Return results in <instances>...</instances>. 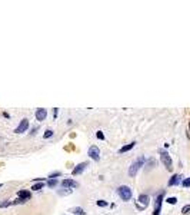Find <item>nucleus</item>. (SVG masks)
I'll return each instance as SVG.
<instances>
[{
	"label": "nucleus",
	"mask_w": 190,
	"mask_h": 215,
	"mask_svg": "<svg viewBox=\"0 0 190 215\" xmlns=\"http://www.w3.org/2000/svg\"><path fill=\"white\" fill-rule=\"evenodd\" d=\"M117 194H119V197H120L123 201H130V198H132V189H130L127 185L119 186V188H117Z\"/></svg>",
	"instance_id": "obj_1"
},
{
	"label": "nucleus",
	"mask_w": 190,
	"mask_h": 215,
	"mask_svg": "<svg viewBox=\"0 0 190 215\" xmlns=\"http://www.w3.org/2000/svg\"><path fill=\"white\" fill-rule=\"evenodd\" d=\"M143 164H145V158H143V156H140L136 162H133V164H132V167H130V169H129V175H130V176H136V173H137L139 169L143 167Z\"/></svg>",
	"instance_id": "obj_2"
},
{
	"label": "nucleus",
	"mask_w": 190,
	"mask_h": 215,
	"mask_svg": "<svg viewBox=\"0 0 190 215\" xmlns=\"http://www.w3.org/2000/svg\"><path fill=\"white\" fill-rule=\"evenodd\" d=\"M89 156H90L93 161L99 162V161H100V149H99L97 146H90V148H89Z\"/></svg>",
	"instance_id": "obj_3"
},
{
	"label": "nucleus",
	"mask_w": 190,
	"mask_h": 215,
	"mask_svg": "<svg viewBox=\"0 0 190 215\" xmlns=\"http://www.w3.org/2000/svg\"><path fill=\"white\" fill-rule=\"evenodd\" d=\"M139 202L142 204V205H136L139 210H145L149 204H150V198H149V195H146V194H142L140 197H139Z\"/></svg>",
	"instance_id": "obj_4"
},
{
	"label": "nucleus",
	"mask_w": 190,
	"mask_h": 215,
	"mask_svg": "<svg viewBox=\"0 0 190 215\" xmlns=\"http://www.w3.org/2000/svg\"><path fill=\"white\" fill-rule=\"evenodd\" d=\"M160 159H162V162L164 164V167H166L167 169H172V158H170L169 154L162 152V154H160Z\"/></svg>",
	"instance_id": "obj_5"
},
{
	"label": "nucleus",
	"mask_w": 190,
	"mask_h": 215,
	"mask_svg": "<svg viewBox=\"0 0 190 215\" xmlns=\"http://www.w3.org/2000/svg\"><path fill=\"white\" fill-rule=\"evenodd\" d=\"M27 128H29V121H27V119H22V122L19 124V126L14 129V133H22V132H24Z\"/></svg>",
	"instance_id": "obj_6"
},
{
	"label": "nucleus",
	"mask_w": 190,
	"mask_h": 215,
	"mask_svg": "<svg viewBox=\"0 0 190 215\" xmlns=\"http://www.w3.org/2000/svg\"><path fill=\"white\" fill-rule=\"evenodd\" d=\"M62 186L63 188H77L79 186V182H76V181H73V179H63L62 181Z\"/></svg>",
	"instance_id": "obj_7"
},
{
	"label": "nucleus",
	"mask_w": 190,
	"mask_h": 215,
	"mask_svg": "<svg viewBox=\"0 0 190 215\" xmlns=\"http://www.w3.org/2000/svg\"><path fill=\"white\" fill-rule=\"evenodd\" d=\"M35 116H36V119L37 121H44L46 119V116H47V111L46 109H43V108H39L37 111H36V113H35Z\"/></svg>",
	"instance_id": "obj_8"
},
{
	"label": "nucleus",
	"mask_w": 190,
	"mask_h": 215,
	"mask_svg": "<svg viewBox=\"0 0 190 215\" xmlns=\"http://www.w3.org/2000/svg\"><path fill=\"white\" fill-rule=\"evenodd\" d=\"M86 167H87V162H81V164H79L76 168L72 171V175H73V176H77L79 173H81V172L86 169Z\"/></svg>",
	"instance_id": "obj_9"
},
{
	"label": "nucleus",
	"mask_w": 190,
	"mask_h": 215,
	"mask_svg": "<svg viewBox=\"0 0 190 215\" xmlns=\"http://www.w3.org/2000/svg\"><path fill=\"white\" fill-rule=\"evenodd\" d=\"M162 199H163V194H160L156 199V208H154V214L153 215H160V207H162Z\"/></svg>",
	"instance_id": "obj_10"
},
{
	"label": "nucleus",
	"mask_w": 190,
	"mask_h": 215,
	"mask_svg": "<svg viewBox=\"0 0 190 215\" xmlns=\"http://www.w3.org/2000/svg\"><path fill=\"white\" fill-rule=\"evenodd\" d=\"M136 146V142H130V143H127V145H124V146H121L120 149H119V154H124V152H127V151H130V149H133Z\"/></svg>",
	"instance_id": "obj_11"
},
{
	"label": "nucleus",
	"mask_w": 190,
	"mask_h": 215,
	"mask_svg": "<svg viewBox=\"0 0 190 215\" xmlns=\"http://www.w3.org/2000/svg\"><path fill=\"white\" fill-rule=\"evenodd\" d=\"M17 197L22 198V199L26 202V201L30 199V192H29V191H19V192H17Z\"/></svg>",
	"instance_id": "obj_12"
},
{
	"label": "nucleus",
	"mask_w": 190,
	"mask_h": 215,
	"mask_svg": "<svg viewBox=\"0 0 190 215\" xmlns=\"http://www.w3.org/2000/svg\"><path fill=\"white\" fill-rule=\"evenodd\" d=\"M70 212L75 215H86V212H84V210L83 208H80V207H75V208H72L70 210Z\"/></svg>",
	"instance_id": "obj_13"
},
{
	"label": "nucleus",
	"mask_w": 190,
	"mask_h": 215,
	"mask_svg": "<svg viewBox=\"0 0 190 215\" xmlns=\"http://www.w3.org/2000/svg\"><path fill=\"white\" fill-rule=\"evenodd\" d=\"M179 181H180V175H173L172 179L169 181V185H170V186H172V185H176V184H179Z\"/></svg>",
	"instance_id": "obj_14"
},
{
	"label": "nucleus",
	"mask_w": 190,
	"mask_h": 215,
	"mask_svg": "<svg viewBox=\"0 0 190 215\" xmlns=\"http://www.w3.org/2000/svg\"><path fill=\"white\" fill-rule=\"evenodd\" d=\"M46 184H47L49 188H56L57 186V179H49Z\"/></svg>",
	"instance_id": "obj_15"
},
{
	"label": "nucleus",
	"mask_w": 190,
	"mask_h": 215,
	"mask_svg": "<svg viewBox=\"0 0 190 215\" xmlns=\"http://www.w3.org/2000/svg\"><path fill=\"white\" fill-rule=\"evenodd\" d=\"M43 186H44V182H36V184L33 185V188H32V189H33V191H40Z\"/></svg>",
	"instance_id": "obj_16"
},
{
	"label": "nucleus",
	"mask_w": 190,
	"mask_h": 215,
	"mask_svg": "<svg viewBox=\"0 0 190 215\" xmlns=\"http://www.w3.org/2000/svg\"><path fill=\"white\" fill-rule=\"evenodd\" d=\"M60 175H62V172H60V171L52 172V173L49 175V179H56V176H60Z\"/></svg>",
	"instance_id": "obj_17"
},
{
	"label": "nucleus",
	"mask_w": 190,
	"mask_h": 215,
	"mask_svg": "<svg viewBox=\"0 0 190 215\" xmlns=\"http://www.w3.org/2000/svg\"><path fill=\"white\" fill-rule=\"evenodd\" d=\"M12 204L13 202H10V201H3V202H0V208H6V207H9Z\"/></svg>",
	"instance_id": "obj_18"
},
{
	"label": "nucleus",
	"mask_w": 190,
	"mask_h": 215,
	"mask_svg": "<svg viewBox=\"0 0 190 215\" xmlns=\"http://www.w3.org/2000/svg\"><path fill=\"white\" fill-rule=\"evenodd\" d=\"M96 136H97L99 139L105 141V135H103V132H102V130H97V132H96Z\"/></svg>",
	"instance_id": "obj_19"
},
{
	"label": "nucleus",
	"mask_w": 190,
	"mask_h": 215,
	"mask_svg": "<svg viewBox=\"0 0 190 215\" xmlns=\"http://www.w3.org/2000/svg\"><path fill=\"white\" fill-rule=\"evenodd\" d=\"M52 135H53V130H52V129H49V130H46V133H44V139H46V138H50Z\"/></svg>",
	"instance_id": "obj_20"
},
{
	"label": "nucleus",
	"mask_w": 190,
	"mask_h": 215,
	"mask_svg": "<svg viewBox=\"0 0 190 215\" xmlns=\"http://www.w3.org/2000/svg\"><path fill=\"white\" fill-rule=\"evenodd\" d=\"M97 205H99V207H107V202L100 199V201H97Z\"/></svg>",
	"instance_id": "obj_21"
},
{
	"label": "nucleus",
	"mask_w": 190,
	"mask_h": 215,
	"mask_svg": "<svg viewBox=\"0 0 190 215\" xmlns=\"http://www.w3.org/2000/svg\"><path fill=\"white\" fill-rule=\"evenodd\" d=\"M183 186H185V188L190 186V178H187V179H185V181H183Z\"/></svg>",
	"instance_id": "obj_22"
},
{
	"label": "nucleus",
	"mask_w": 190,
	"mask_h": 215,
	"mask_svg": "<svg viewBox=\"0 0 190 215\" xmlns=\"http://www.w3.org/2000/svg\"><path fill=\"white\" fill-rule=\"evenodd\" d=\"M189 211H190V205H186V207L183 208V211H182V212H183V214H187Z\"/></svg>",
	"instance_id": "obj_23"
},
{
	"label": "nucleus",
	"mask_w": 190,
	"mask_h": 215,
	"mask_svg": "<svg viewBox=\"0 0 190 215\" xmlns=\"http://www.w3.org/2000/svg\"><path fill=\"white\" fill-rule=\"evenodd\" d=\"M167 202H169V204H176V202H177V199H176V198H169V199H167Z\"/></svg>",
	"instance_id": "obj_24"
},
{
	"label": "nucleus",
	"mask_w": 190,
	"mask_h": 215,
	"mask_svg": "<svg viewBox=\"0 0 190 215\" xmlns=\"http://www.w3.org/2000/svg\"><path fill=\"white\" fill-rule=\"evenodd\" d=\"M57 115H59V109H57V108H54V111H53V116H54V119L57 118Z\"/></svg>",
	"instance_id": "obj_25"
},
{
	"label": "nucleus",
	"mask_w": 190,
	"mask_h": 215,
	"mask_svg": "<svg viewBox=\"0 0 190 215\" xmlns=\"http://www.w3.org/2000/svg\"><path fill=\"white\" fill-rule=\"evenodd\" d=\"M23 202H24V201H23L22 198H17V199H16V201H14L13 204H23Z\"/></svg>",
	"instance_id": "obj_26"
},
{
	"label": "nucleus",
	"mask_w": 190,
	"mask_h": 215,
	"mask_svg": "<svg viewBox=\"0 0 190 215\" xmlns=\"http://www.w3.org/2000/svg\"><path fill=\"white\" fill-rule=\"evenodd\" d=\"M1 186H3V184H0V188H1Z\"/></svg>",
	"instance_id": "obj_27"
},
{
	"label": "nucleus",
	"mask_w": 190,
	"mask_h": 215,
	"mask_svg": "<svg viewBox=\"0 0 190 215\" xmlns=\"http://www.w3.org/2000/svg\"><path fill=\"white\" fill-rule=\"evenodd\" d=\"M189 129H190V122H189Z\"/></svg>",
	"instance_id": "obj_28"
}]
</instances>
